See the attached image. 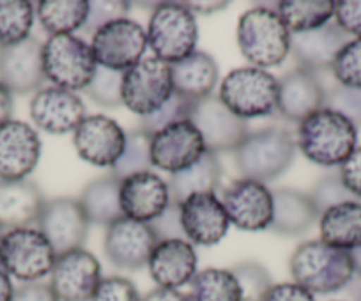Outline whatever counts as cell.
<instances>
[{
	"label": "cell",
	"instance_id": "cell-1",
	"mask_svg": "<svg viewBox=\"0 0 361 301\" xmlns=\"http://www.w3.org/2000/svg\"><path fill=\"white\" fill-rule=\"evenodd\" d=\"M357 128L336 110H317L301 121L296 145L307 160L321 167H336L356 149Z\"/></svg>",
	"mask_w": 361,
	"mask_h": 301
},
{
	"label": "cell",
	"instance_id": "cell-2",
	"mask_svg": "<svg viewBox=\"0 0 361 301\" xmlns=\"http://www.w3.org/2000/svg\"><path fill=\"white\" fill-rule=\"evenodd\" d=\"M234 153L235 168L243 179L267 185L293 165L296 158V140L286 128L267 126L246 135Z\"/></svg>",
	"mask_w": 361,
	"mask_h": 301
},
{
	"label": "cell",
	"instance_id": "cell-3",
	"mask_svg": "<svg viewBox=\"0 0 361 301\" xmlns=\"http://www.w3.org/2000/svg\"><path fill=\"white\" fill-rule=\"evenodd\" d=\"M289 269L294 283L305 287L312 294L336 293L354 276L349 252L328 247L321 240L300 245L290 255Z\"/></svg>",
	"mask_w": 361,
	"mask_h": 301
},
{
	"label": "cell",
	"instance_id": "cell-4",
	"mask_svg": "<svg viewBox=\"0 0 361 301\" xmlns=\"http://www.w3.org/2000/svg\"><path fill=\"white\" fill-rule=\"evenodd\" d=\"M238 44L253 68H275L289 55L290 32L276 9L257 6L239 18Z\"/></svg>",
	"mask_w": 361,
	"mask_h": 301
},
{
	"label": "cell",
	"instance_id": "cell-5",
	"mask_svg": "<svg viewBox=\"0 0 361 301\" xmlns=\"http://www.w3.org/2000/svg\"><path fill=\"white\" fill-rule=\"evenodd\" d=\"M199 27L185 2H161L154 6L147 25V44L154 57L176 64L197 51Z\"/></svg>",
	"mask_w": 361,
	"mask_h": 301
},
{
	"label": "cell",
	"instance_id": "cell-6",
	"mask_svg": "<svg viewBox=\"0 0 361 301\" xmlns=\"http://www.w3.org/2000/svg\"><path fill=\"white\" fill-rule=\"evenodd\" d=\"M218 98L234 116L245 121L271 116L276 112L279 80L266 69L238 68L221 80Z\"/></svg>",
	"mask_w": 361,
	"mask_h": 301
},
{
	"label": "cell",
	"instance_id": "cell-7",
	"mask_svg": "<svg viewBox=\"0 0 361 301\" xmlns=\"http://www.w3.org/2000/svg\"><path fill=\"white\" fill-rule=\"evenodd\" d=\"M43 69L47 80L66 91H85L94 78L98 62L82 37L73 34L50 36L43 44Z\"/></svg>",
	"mask_w": 361,
	"mask_h": 301
},
{
	"label": "cell",
	"instance_id": "cell-8",
	"mask_svg": "<svg viewBox=\"0 0 361 301\" xmlns=\"http://www.w3.org/2000/svg\"><path fill=\"white\" fill-rule=\"evenodd\" d=\"M57 254L37 229H13L0 240V268L9 276L34 283L50 275Z\"/></svg>",
	"mask_w": 361,
	"mask_h": 301
},
{
	"label": "cell",
	"instance_id": "cell-9",
	"mask_svg": "<svg viewBox=\"0 0 361 301\" xmlns=\"http://www.w3.org/2000/svg\"><path fill=\"white\" fill-rule=\"evenodd\" d=\"M173 94L170 64L156 57L142 59L124 73L123 105L130 112L147 117L161 109Z\"/></svg>",
	"mask_w": 361,
	"mask_h": 301
},
{
	"label": "cell",
	"instance_id": "cell-10",
	"mask_svg": "<svg viewBox=\"0 0 361 301\" xmlns=\"http://www.w3.org/2000/svg\"><path fill=\"white\" fill-rule=\"evenodd\" d=\"M147 48V32L140 23L130 18L106 23L92 34L90 50L98 66L126 73L142 61Z\"/></svg>",
	"mask_w": 361,
	"mask_h": 301
},
{
	"label": "cell",
	"instance_id": "cell-11",
	"mask_svg": "<svg viewBox=\"0 0 361 301\" xmlns=\"http://www.w3.org/2000/svg\"><path fill=\"white\" fill-rule=\"evenodd\" d=\"M37 231L47 238L59 257L83 248L89 236V220L78 199L57 197L44 204L37 220Z\"/></svg>",
	"mask_w": 361,
	"mask_h": 301
},
{
	"label": "cell",
	"instance_id": "cell-12",
	"mask_svg": "<svg viewBox=\"0 0 361 301\" xmlns=\"http://www.w3.org/2000/svg\"><path fill=\"white\" fill-rule=\"evenodd\" d=\"M190 121L202 135L206 151L214 154L232 153L250 133L246 121L234 116L214 94L193 105Z\"/></svg>",
	"mask_w": 361,
	"mask_h": 301
},
{
	"label": "cell",
	"instance_id": "cell-13",
	"mask_svg": "<svg viewBox=\"0 0 361 301\" xmlns=\"http://www.w3.org/2000/svg\"><path fill=\"white\" fill-rule=\"evenodd\" d=\"M206 153L200 131L192 121H179L163 128L151 138L152 167L177 174L195 164Z\"/></svg>",
	"mask_w": 361,
	"mask_h": 301
},
{
	"label": "cell",
	"instance_id": "cell-14",
	"mask_svg": "<svg viewBox=\"0 0 361 301\" xmlns=\"http://www.w3.org/2000/svg\"><path fill=\"white\" fill-rule=\"evenodd\" d=\"M224 207L231 223L241 231L269 229L273 220V192L252 179H234L224 190Z\"/></svg>",
	"mask_w": 361,
	"mask_h": 301
},
{
	"label": "cell",
	"instance_id": "cell-15",
	"mask_svg": "<svg viewBox=\"0 0 361 301\" xmlns=\"http://www.w3.org/2000/svg\"><path fill=\"white\" fill-rule=\"evenodd\" d=\"M50 276L59 301H90L103 280L99 261L83 248L59 255Z\"/></svg>",
	"mask_w": 361,
	"mask_h": 301
},
{
	"label": "cell",
	"instance_id": "cell-16",
	"mask_svg": "<svg viewBox=\"0 0 361 301\" xmlns=\"http://www.w3.org/2000/svg\"><path fill=\"white\" fill-rule=\"evenodd\" d=\"M158 245L151 225L123 216L109 225L105 234V255L119 269L137 271L147 266Z\"/></svg>",
	"mask_w": 361,
	"mask_h": 301
},
{
	"label": "cell",
	"instance_id": "cell-17",
	"mask_svg": "<svg viewBox=\"0 0 361 301\" xmlns=\"http://www.w3.org/2000/svg\"><path fill=\"white\" fill-rule=\"evenodd\" d=\"M73 144L83 161L96 167L112 168L123 156L126 133L119 123L110 117L90 116L75 130Z\"/></svg>",
	"mask_w": 361,
	"mask_h": 301
},
{
	"label": "cell",
	"instance_id": "cell-18",
	"mask_svg": "<svg viewBox=\"0 0 361 301\" xmlns=\"http://www.w3.org/2000/svg\"><path fill=\"white\" fill-rule=\"evenodd\" d=\"M41 158V138L23 121H8L0 126V179L18 181L32 174Z\"/></svg>",
	"mask_w": 361,
	"mask_h": 301
},
{
	"label": "cell",
	"instance_id": "cell-19",
	"mask_svg": "<svg viewBox=\"0 0 361 301\" xmlns=\"http://www.w3.org/2000/svg\"><path fill=\"white\" fill-rule=\"evenodd\" d=\"M43 44L36 37L0 48V82L11 94H30L43 87Z\"/></svg>",
	"mask_w": 361,
	"mask_h": 301
},
{
	"label": "cell",
	"instance_id": "cell-20",
	"mask_svg": "<svg viewBox=\"0 0 361 301\" xmlns=\"http://www.w3.org/2000/svg\"><path fill=\"white\" fill-rule=\"evenodd\" d=\"M180 223L190 243L213 247L227 236L231 221L214 193H195L180 202Z\"/></svg>",
	"mask_w": 361,
	"mask_h": 301
},
{
	"label": "cell",
	"instance_id": "cell-21",
	"mask_svg": "<svg viewBox=\"0 0 361 301\" xmlns=\"http://www.w3.org/2000/svg\"><path fill=\"white\" fill-rule=\"evenodd\" d=\"M30 117L37 128L51 135L75 133L87 117L82 98L61 87H44L30 102Z\"/></svg>",
	"mask_w": 361,
	"mask_h": 301
},
{
	"label": "cell",
	"instance_id": "cell-22",
	"mask_svg": "<svg viewBox=\"0 0 361 301\" xmlns=\"http://www.w3.org/2000/svg\"><path fill=\"white\" fill-rule=\"evenodd\" d=\"M326 105V87L319 80V73L296 68L279 80L276 112L290 123L307 119Z\"/></svg>",
	"mask_w": 361,
	"mask_h": 301
},
{
	"label": "cell",
	"instance_id": "cell-23",
	"mask_svg": "<svg viewBox=\"0 0 361 301\" xmlns=\"http://www.w3.org/2000/svg\"><path fill=\"white\" fill-rule=\"evenodd\" d=\"M169 204V183L154 172H140L121 181V207L130 220L151 223Z\"/></svg>",
	"mask_w": 361,
	"mask_h": 301
},
{
	"label": "cell",
	"instance_id": "cell-24",
	"mask_svg": "<svg viewBox=\"0 0 361 301\" xmlns=\"http://www.w3.org/2000/svg\"><path fill=\"white\" fill-rule=\"evenodd\" d=\"M349 41V34L329 22L310 32L290 34V54L298 62V68L321 73L331 69L336 55Z\"/></svg>",
	"mask_w": 361,
	"mask_h": 301
},
{
	"label": "cell",
	"instance_id": "cell-25",
	"mask_svg": "<svg viewBox=\"0 0 361 301\" xmlns=\"http://www.w3.org/2000/svg\"><path fill=\"white\" fill-rule=\"evenodd\" d=\"M47 204L39 186L30 179H0V229H29L37 225Z\"/></svg>",
	"mask_w": 361,
	"mask_h": 301
},
{
	"label": "cell",
	"instance_id": "cell-26",
	"mask_svg": "<svg viewBox=\"0 0 361 301\" xmlns=\"http://www.w3.org/2000/svg\"><path fill=\"white\" fill-rule=\"evenodd\" d=\"M197 264L199 257L195 247L190 241L170 240L156 245L147 268L149 275L158 283V287L177 289L192 282L197 275Z\"/></svg>",
	"mask_w": 361,
	"mask_h": 301
},
{
	"label": "cell",
	"instance_id": "cell-27",
	"mask_svg": "<svg viewBox=\"0 0 361 301\" xmlns=\"http://www.w3.org/2000/svg\"><path fill=\"white\" fill-rule=\"evenodd\" d=\"M319 211L310 193L294 188H279L273 192V220L269 231L280 236H300L312 229Z\"/></svg>",
	"mask_w": 361,
	"mask_h": 301
},
{
	"label": "cell",
	"instance_id": "cell-28",
	"mask_svg": "<svg viewBox=\"0 0 361 301\" xmlns=\"http://www.w3.org/2000/svg\"><path fill=\"white\" fill-rule=\"evenodd\" d=\"M170 71L173 92L190 102H200L211 96L220 78L216 61L206 51H193L190 57L170 64Z\"/></svg>",
	"mask_w": 361,
	"mask_h": 301
},
{
	"label": "cell",
	"instance_id": "cell-29",
	"mask_svg": "<svg viewBox=\"0 0 361 301\" xmlns=\"http://www.w3.org/2000/svg\"><path fill=\"white\" fill-rule=\"evenodd\" d=\"M321 241L338 250L353 252L361 247V202L338 204L321 214Z\"/></svg>",
	"mask_w": 361,
	"mask_h": 301
},
{
	"label": "cell",
	"instance_id": "cell-30",
	"mask_svg": "<svg viewBox=\"0 0 361 301\" xmlns=\"http://www.w3.org/2000/svg\"><path fill=\"white\" fill-rule=\"evenodd\" d=\"M221 174L224 168L218 160V154L206 151L188 168L172 174L169 181L170 202L180 204L195 193H214V190L220 186Z\"/></svg>",
	"mask_w": 361,
	"mask_h": 301
},
{
	"label": "cell",
	"instance_id": "cell-31",
	"mask_svg": "<svg viewBox=\"0 0 361 301\" xmlns=\"http://www.w3.org/2000/svg\"><path fill=\"white\" fill-rule=\"evenodd\" d=\"M78 202L89 223L109 227L124 216L121 207V181L110 174L90 181L80 193Z\"/></svg>",
	"mask_w": 361,
	"mask_h": 301
},
{
	"label": "cell",
	"instance_id": "cell-32",
	"mask_svg": "<svg viewBox=\"0 0 361 301\" xmlns=\"http://www.w3.org/2000/svg\"><path fill=\"white\" fill-rule=\"evenodd\" d=\"M36 15L41 27L50 36L73 34L85 25L89 2L87 0H41L36 6Z\"/></svg>",
	"mask_w": 361,
	"mask_h": 301
},
{
	"label": "cell",
	"instance_id": "cell-33",
	"mask_svg": "<svg viewBox=\"0 0 361 301\" xmlns=\"http://www.w3.org/2000/svg\"><path fill=\"white\" fill-rule=\"evenodd\" d=\"M276 13L290 34H303L324 27L335 16L333 0H283Z\"/></svg>",
	"mask_w": 361,
	"mask_h": 301
},
{
	"label": "cell",
	"instance_id": "cell-34",
	"mask_svg": "<svg viewBox=\"0 0 361 301\" xmlns=\"http://www.w3.org/2000/svg\"><path fill=\"white\" fill-rule=\"evenodd\" d=\"M190 301H243L241 287L231 269L207 268L190 282Z\"/></svg>",
	"mask_w": 361,
	"mask_h": 301
},
{
	"label": "cell",
	"instance_id": "cell-35",
	"mask_svg": "<svg viewBox=\"0 0 361 301\" xmlns=\"http://www.w3.org/2000/svg\"><path fill=\"white\" fill-rule=\"evenodd\" d=\"M32 2L27 0H0V48L13 47L27 37L34 25Z\"/></svg>",
	"mask_w": 361,
	"mask_h": 301
},
{
	"label": "cell",
	"instance_id": "cell-36",
	"mask_svg": "<svg viewBox=\"0 0 361 301\" xmlns=\"http://www.w3.org/2000/svg\"><path fill=\"white\" fill-rule=\"evenodd\" d=\"M151 138L152 135L140 130V128L128 131L124 153L119 158V161L110 168V176L123 181L130 176L151 171Z\"/></svg>",
	"mask_w": 361,
	"mask_h": 301
},
{
	"label": "cell",
	"instance_id": "cell-37",
	"mask_svg": "<svg viewBox=\"0 0 361 301\" xmlns=\"http://www.w3.org/2000/svg\"><path fill=\"white\" fill-rule=\"evenodd\" d=\"M231 271L241 287L243 301H264L271 287L275 285L269 271L255 261L239 262L232 266Z\"/></svg>",
	"mask_w": 361,
	"mask_h": 301
},
{
	"label": "cell",
	"instance_id": "cell-38",
	"mask_svg": "<svg viewBox=\"0 0 361 301\" xmlns=\"http://www.w3.org/2000/svg\"><path fill=\"white\" fill-rule=\"evenodd\" d=\"M123 71H114L98 66L94 78L87 85L85 92L90 99L105 109H117L123 105Z\"/></svg>",
	"mask_w": 361,
	"mask_h": 301
},
{
	"label": "cell",
	"instance_id": "cell-39",
	"mask_svg": "<svg viewBox=\"0 0 361 301\" xmlns=\"http://www.w3.org/2000/svg\"><path fill=\"white\" fill-rule=\"evenodd\" d=\"M336 84L349 89H361V37L350 39L336 55L331 66Z\"/></svg>",
	"mask_w": 361,
	"mask_h": 301
},
{
	"label": "cell",
	"instance_id": "cell-40",
	"mask_svg": "<svg viewBox=\"0 0 361 301\" xmlns=\"http://www.w3.org/2000/svg\"><path fill=\"white\" fill-rule=\"evenodd\" d=\"M195 103L197 102H190V99L183 98V96L173 92L172 98L161 109H158L151 116L142 117L140 126L138 128L147 131L149 135H154L159 130H163V128L170 126V124L179 123V121H190V116H192V110Z\"/></svg>",
	"mask_w": 361,
	"mask_h": 301
},
{
	"label": "cell",
	"instance_id": "cell-41",
	"mask_svg": "<svg viewBox=\"0 0 361 301\" xmlns=\"http://www.w3.org/2000/svg\"><path fill=\"white\" fill-rule=\"evenodd\" d=\"M130 8V2H124V0H92L89 2V15L83 25V32L94 34L106 23L126 18Z\"/></svg>",
	"mask_w": 361,
	"mask_h": 301
},
{
	"label": "cell",
	"instance_id": "cell-42",
	"mask_svg": "<svg viewBox=\"0 0 361 301\" xmlns=\"http://www.w3.org/2000/svg\"><path fill=\"white\" fill-rule=\"evenodd\" d=\"M310 197L312 200H314L315 207H317L319 214H322L326 209H329V207L354 200V197L350 195L349 190L343 186L338 174L324 176V178L314 186Z\"/></svg>",
	"mask_w": 361,
	"mask_h": 301
},
{
	"label": "cell",
	"instance_id": "cell-43",
	"mask_svg": "<svg viewBox=\"0 0 361 301\" xmlns=\"http://www.w3.org/2000/svg\"><path fill=\"white\" fill-rule=\"evenodd\" d=\"M324 106L342 113L356 128L361 126V89L342 87L338 84L331 89H326Z\"/></svg>",
	"mask_w": 361,
	"mask_h": 301
},
{
	"label": "cell",
	"instance_id": "cell-44",
	"mask_svg": "<svg viewBox=\"0 0 361 301\" xmlns=\"http://www.w3.org/2000/svg\"><path fill=\"white\" fill-rule=\"evenodd\" d=\"M90 301H142V296L131 280L124 276H106Z\"/></svg>",
	"mask_w": 361,
	"mask_h": 301
},
{
	"label": "cell",
	"instance_id": "cell-45",
	"mask_svg": "<svg viewBox=\"0 0 361 301\" xmlns=\"http://www.w3.org/2000/svg\"><path fill=\"white\" fill-rule=\"evenodd\" d=\"M149 225H151L158 243L170 240H185V231L180 223V204L170 202L169 207Z\"/></svg>",
	"mask_w": 361,
	"mask_h": 301
},
{
	"label": "cell",
	"instance_id": "cell-46",
	"mask_svg": "<svg viewBox=\"0 0 361 301\" xmlns=\"http://www.w3.org/2000/svg\"><path fill=\"white\" fill-rule=\"evenodd\" d=\"M335 23L349 36L361 37V0L335 2Z\"/></svg>",
	"mask_w": 361,
	"mask_h": 301
},
{
	"label": "cell",
	"instance_id": "cell-47",
	"mask_svg": "<svg viewBox=\"0 0 361 301\" xmlns=\"http://www.w3.org/2000/svg\"><path fill=\"white\" fill-rule=\"evenodd\" d=\"M343 186L350 192L354 199L361 197V147H356L345 161L340 165L338 172Z\"/></svg>",
	"mask_w": 361,
	"mask_h": 301
},
{
	"label": "cell",
	"instance_id": "cell-48",
	"mask_svg": "<svg viewBox=\"0 0 361 301\" xmlns=\"http://www.w3.org/2000/svg\"><path fill=\"white\" fill-rule=\"evenodd\" d=\"M264 301H315V297L305 287L287 282L271 287Z\"/></svg>",
	"mask_w": 361,
	"mask_h": 301
},
{
	"label": "cell",
	"instance_id": "cell-49",
	"mask_svg": "<svg viewBox=\"0 0 361 301\" xmlns=\"http://www.w3.org/2000/svg\"><path fill=\"white\" fill-rule=\"evenodd\" d=\"M11 301H59V297L50 287V283L34 282L15 289Z\"/></svg>",
	"mask_w": 361,
	"mask_h": 301
},
{
	"label": "cell",
	"instance_id": "cell-50",
	"mask_svg": "<svg viewBox=\"0 0 361 301\" xmlns=\"http://www.w3.org/2000/svg\"><path fill=\"white\" fill-rule=\"evenodd\" d=\"M186 8L193 13V15L209 16L214 13L225 11L228 8V2H221V0H195V2H185Z\"/></svg>",
	"mask_w": 361,
	"mask_h": 301
},
{
	"label": "cell",
	"instance_id": "cell-51",
	"mask_svg": "<svg viewBox=\"0 0 361 301\" xmlns=\"http://www.w3.org/2000/svg\"><path fill=\"white\" fill-rule=\"evenodd\" d=\"M142 301H190L186 294L179 293L177 289H165V287H156L149 290Z\"/></svg>",
	"mask_w": 361,
	"mask_h": 301
},
{
	"label": "cell",
	"instance_id": "cell-52",
	"mask_svg": "<svg viewBox=\"0 0 361 301\" xmlns=\"http://www.w3.org/2000/svg\"><path fill=\"white\" fill-rule=\"evenodd\" d=\"M13 116V94L9 89L0 82V126L8 121H11Z\"/></svg>",
	"mask_w": 361,
	"mask_h": 301
},
{
	"label": "cell",
	"instance_id": "cell-53",
	"mask_svg": "<svg viewBox=\"0 0 361 301\" xmlns=\"http://www.w3.org/2000/svg\"><path fill=\"white\" fill-rule=\"evenodd\" d=\"M13 294H15V287H13L11 276L0 268V301H11Z\"/></svg>",
	"mask_w": 361,
	"mask_h": 301
},
{
	"label": "cell",
	"instance_id": "cell-54",
	"mask_svg": "<svg viewBox=\"0 0 361 301\" xmlns=\"http://www.w3.org/2000/svg\"><path fill=\"white\" fill-rule=\"evenodd\" d=\"M350 259H353V268L354 275H357V278H361V247L354 248L353 252H349Z\"/></svg>",
	"mask_w": 361,
	"mask_h": 301
},
{
	"label": "cell",
	"instance_id": "cell-55",
	"mask_svg": "<svg viewBox=\"0 0 361 301\" xmlns=\"http://www.w3.org/2000/svg\"><path fill=\"white\" fill-rule=\"evenodd\" d=\"M4 233H6V231H2V229H0V240H2V236H4Z\"/></svg>",
	"mask_w": 361,
	"mask_h": 301
}]
</instances>
